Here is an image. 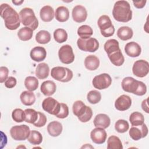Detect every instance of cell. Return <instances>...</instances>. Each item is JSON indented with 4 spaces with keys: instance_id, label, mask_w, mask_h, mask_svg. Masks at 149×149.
Wrapping results in <instances>:
<instances>
[{
    "instance_id": "277c9868",
    "label": "cell",
    "mask_w": 149,
    "mask_h": 149,
    "mask_svg": "<svg viewBox=\"0 0 149 149\" xmlns=\"http://www.w3.org/2000/svg\"><path fill=\"white\" fill-rule=\"evenodd\" d=\"M21 23L33 31L38 26V20L33 10L30 8H23L19 13Z\"/></svg>"
},
{
    "instance_id": "f1b7e54d",
    "label": "cell",
    "mask_w": 149,
    "mask_h": 149,
    "mask_svg": "<svg viewBox=\"0 0 149 149\" xmlns=\"http://www.w3.org/2000/svg\"><path fill=\"white\" fill-rule=\"evenodd\" d=\"M133 35V30L128 26H122L117 31L118 37L123 41H126L132 38Z\"/></svg>"
},
{
    "instance_id": "74e56055",
    "label": "cell",
    "mask_w": 149,
    "mask_h": 149,
    "mask_svg": "<svg viewBox=\"0 0 149 149\" xmlns=\"http://www.w3.org/2000/svg\"><path fill=\"white\" fill-rule=\"evenodd\" d=\"M54 38L56 42L62 43L67 40L68 33L63 29H57L54 32Z\"/></svg>"
},
{
    "instance_id": "4dcf8cb0",
    "label": "cell",
    "mask_w": 149,
    "mask_h": 149,
    "mask_svg": "<svg viewBox=\"0 0 149 149\" xmlns=\"http://www.w3.org/2000/svg\"><path fill=\"white\" fill-rule=\"evenodd\" d=\"M33 34V30L27 27L21 28L17 32V36L19 38L23 41H26L31 39Z\"/></svg>"
},
{
    "instance_id": "603a6c76",
    "label": "cell",
    "mask_w": 149,
    "mask_h": 149,
    "mask_svg": "<svg viewBox=\"0 0 149 149\" xmlns=\"http://www.w3.org/2000/svg\"><path fill=\"white\" fill-rule=\"evenodd\" d=\"M62 125L58 121H52L47 126V131L49 134L52 137L59 136L62 132Z\"/></svg>"
},
{
    "instance_id": "e575fe53",
    "label": "cell",
    "mask_w": 149,
    "mask_h": 149,
    "mask_svg": "<svg viewBox=\"0 0 149 149\" xmlns=\"http://www.w3.org/2000/svg\"><path fill=\"white\" fill-rule=\"evenodd\" d=\"M24 83L26 88L30 91L36 90L38 87V79L34 76H27L26 77Z\"/></svg>"
},
{
    "instance_id": "836d02e7",
    "label": "cell",
    "mask_w": 149,
    "mask_h": 149,
    "mask_svg": "<svg viewBox=\"0 0 149 149\" xmlns=\"http://www.w3.org/2000/svg\"><path fill=\"white\" fill-rule=\"evenodd\" d=\"M93 34L92 28L88 25H82L77 29V34L80 38L85 39L91 37Z\"/></svg>"
},
{
    "instance_id": "8fae6325",
    "label": "cell",
    "mask_w": 149,
    "mask_h": 149,
    "mask_svg": "<svg viewBox=\"0 0 149 149\" xmlns=\"http://www.w3.org/2000/svg\"><path fill=\"white\" fill-rule=\"evenodd\" d=\"M134 75L139 77H144L149 72V63L147 61L143 59L136 61L132 68Z\"/></svg>"
},
{
    "instance_id": "5bb4252c",
    "label": "cell",
    "mask_w": 149,
    "mask_h": 149,
    "mask_svg": "<svg viewBox=\"0 0 149 149\" xmlns=\"http://www.w3.org/2000/svg\"><path fill=\"white\" fill-rule=\"evenodd\" d=\"M72 15L74 22L77 23H82L87 19V12L83 6L78 5L73 8Z\"/></svg>"
},
{
    "instance_id": "ab89813d",
    "label": "cell",
    "mask_w": 149,
    "mask_h": 149,
    "mask_svg": "<svg viewBox=\"0 0 149 149\" xmlns=\"http://www.w3.org/2000/svg\"><path fill=\"white\" fill-rule=\"evenodd\" d=\"M104 48L107 54L115 49L120 48L119 42L115 39H109L107 40L104 44Z\"/></svg>"
},
{
    "instance_id": "4316f807",
    "label": "cell",
    "mask_w": 149,
    "mask_h": 149,
    "mask_svg": "<svg viewBox=\"0 0 149 149\" xmlns=\"http://www.w3.org/2000/svg\"><path fill=\"white\" fill-rule=\"evenodd\" d=\"M49 73L48 65L44 62L39 63L36 67V76L39 79H45L48 77Z\"/></svg>"
},
{
    "instance_id": "ffe728a7",
    "label": "cell",
    "mask_w": 149,
    "mask_h": 149,
    "mask_svg": "<svg viewBox=\"0 0 149 149\" xmlns=\"http://www.w3.org/2000/svg\"><path fill=\"white\" fill-rule=\"evenodd\" d=\"M93 123L96 127H101L105 129L110 125L111 119L107 115L99 113L95 116Z\"/></svg>"
},
{
    "instance_id": "60d3db41",
    "label": "cell",
    "mask_w": 149,
    "mask_h": 149,
    "mask_svg": "<svg viewBox=\"0 0 149 149\" xmlns=\"http://www.w3.org/2000/svg\"><path fill=\"white\" fill-rule=\"evenodd\" d=\"M129 128V125L127 121L124 119L118 120L115 124V130L120 133H123L128 130Z\"/></svg>"
},
{
    "instance_id": "7c38bea8",
    "label": "cell",
    "mask_w": 149,
    "mask_h": 149,
    "mask_svg": "<svg viewBox=\"0 0 149 149\" xmlns=\"http://www.w3.org/2000/svg\"><path fill=\"white\" fill-rule=\"evenodd\" d=\"M61 103L52 97H48L44 99L42 102L43 109L48 113L56 115L59 111Z\"/></svg>"
},
{
    "instance_id": "f35d334b",
    "label": "cell",
    "mask_w": 149,
    "mask_h": 149,
    "mask_svg": "<svg viewBox=\"0 0 149 149\" xmlns=\"http://www.w3.org/2000/svg\"><path fill=\"white\" fill-rule=\"evenodd\" d=\"M87 99L91 104H97L101 100V93L97 90H91L87 95Z\"/></svg>"
},
{
    "instance_id": "1f68e13d",
    "label": "cell",
    "mask_w": 149,
    "mask_h": 149,
    "mask_svg": "<svg viewBox=\"0 0 149 149\" xmlns=\"http://www.w3.org/2000/svg\"><path fill=\"white\" fill-rule=\"evenodd\" d=\"M108 149H122L123 146L120 139L116 136L109 137L107 140Z\"/></svg>"
},
{
    "instance_id": "8992f818",
    "label": "cell",
    "mask_w": 149,
    "mask_h": 149,
    "mask_svg": "<svg viewBox=\"0 0 149 149\" xmlns=\"http://www.w3.org/2000/svg\"><path fill=\"white\" fill-rule=\"evenodd\" d=\"M51 76L57 81L68 82L72 80L73 74L72 71L69 68L62 66H56L51 69Z\"/></svg>"
},
{
    "instance_id": "7402d4cb",
    "label": "cell",
    "mask_w": 149,
    "mask_h": 149,
    "mask_svg": "<svg viewBox=\"0 0 149 149\" xmlns=\"http://www.w3.org/2000/svg\"><path fill=\"white\" fill-rule=\"evenodd\" d=\"M40 16L42 21L49 22L54 19L55 16L54 9L49 5H45L41 9Z\"/></svg>"
},
{
    "instance_id": "7a4b0ae2",
    "label": "cell",
    "mask_w": 149,
    "mask_h": 149,
    "mask_svg": "<svg viewBox=\"0 0 149 149\" xmlns=\"http://www.w3.org/2000/svg\"><path fill=\"white\" fill-rule=\"evenodd\" d=\"M113 18L119 22H128L132 18V11L129 3L126 1H118L112 10Z\"/></svg>"
},
{
    "instance_id": "ac0fdd59",
    "label": "cell",
    "mask_w": 149,
    "mask_h": 149,
    "mask_svg": "<svg viewBox=\"0 0 149 149\" xmlns=\"http://www.w3.org/2000/svg\"><path fill=\"white\" fill-rule=\"evenodd\" d=\"M30 56L33 61L38 62H41L45 59L47 56V51L42 47H35L31 50Z\"/></svg>"
},
{
    "instance_id": "bcb514c9",
    "label": "cell",
    "mask_w": 149,
    "mask_h": 149,
    "mask_svg": "<svg viewBox=\"0 0 149 149\" xmlns=\"http://www.w3.org/2000/svg\"><path fill=\"white\" fill-rule=\"evenodd\" d=\"M9 70L5 66H1L0 68V83H2L8 79Z\"/></svg>"
},
{
    "instance_id": "f907efd6",
    "label": "cell",
    "mask_w": 149,
    "mask_h": 149,
    "mask_svg": "<svg viewBox=\"0 0 149 149\" xmlns=\"http://www.w3.org/2000/svg\"><path fill=\"white\" fill-rule=\"evenodd\" d=\"M12 2L15 5H20L24 2V1H12Z\"/></svg>"
},
{
    "instance_id": "83f0119b",
    "label": "cell",
    "mask_w": 149,
    "mask_h": 149,
    "mask_svg": "<svg viewBox=\"0 0 149 149\" xmlns=\"http://www.w3.org/2000/svg\"><path fill=\"white\" fill-rule=\"evenodd\" d=\"M88 106H86L84 103L80 100L75 101L72 107V110L73 114L79 119L85 113Z\"/></svg>"
},
{
    "instance_id": "484cf974",
    "label": "cell",
    "mask_w": 149,
    "mask_h": 149,
    "mask_svg": "<svg viewBox=\"0 0 149 149\" xmlns=\"http://www.w3.org/2000/svg\"><path fill=\"white\" fill-rule=\"evenodd\" d=\"M20 98L22 103L26 106L32 105L36 101L34 94L29 90L23 91L20 95Z\"/></svg>"
},
{
    "instance_id": "8d00e7d4",
    "label": "cell",
    "mask_w": 149,
    "mask_h": 149,
    "mask_svg": "<svg viewBox=\"0 0 149 149\" xmlns=\"http://www.w3.org/2000/svg\"><path fill=\"white\" fill-rule=\"evenodd\" d=\"M24 112L26 115L25 122L33 124L37 121L38 116V113L36 110L31 108H28L24 110Z\"/></svg>"
},
{
    "instance_id": "ee69618b",
    "label": "cell",
    "mask_w": 149,
    "mask_h": 149,
    "mask_svg": "<svg viewBox=\"0 0 149 149\" xmlns=\"http://www.w3.org/2000/svg\"><path fill=\"white\" fill-rule=\"evenodd\" d=\"M38 116L37 121L33 123L34 126L37 127H41L44 126L47 122V119L46 116L45 115L44 113L41 112H38Z\"/></svg>"
},
{
    "instance_id": "4fadbf2b",
    "label": "cell",
    "mask_w": 149,
    "mask_h": 149,
    "mask_svg": "<svg viewBox=\"0 0 149 149\" xmlns=\"http://www.w3.org/2000/svg\"><path fill=\"white\" fill-rule=\"evenodd\" d=\"M129 136L134 140L137 141L146 137L148 134V127L143 123L137 126H132L129 130Z\"/></svg>"
},
{
    "instance_id": "3957f363",
    "label": "cell",
    "mask_w": 149,
    "mask_h": 149,
    "mask_svg": "<svg viewBox=\"0 0 149 149\" xmlns=\"http://www.w3.org/2000/svg\"><path fill=\"white\" fill-rule=\"evenodd\" d=\"M122 89L127 93L142 96L147 92L146 85L142 81L137 80L132 77H126L122 81Z\"/></svg>"
},
{
    "instance_id": "f6af8a7d",
    "label": "cell",
    "mask_w": 149,
    "mask_h": 149,
    "mask_svg": "<svg viewBox=\"0 0 149 149\" xmlns=\"http://www.w3.org/2000/svg\"><path fill=\"white\" fill-rule=\"evenodd\" d=\"M93 116V111L91 109V108L90 107H87V108L85 112V113L83 114V115L80 117L79 120L83 123L85 122H87L88 121H89Z\"/></svg>"
},
{
    "instance_id": "f546056e",
    "label": "cell",
    "mask_w": 149,
    "mask_h": 149,
    "mask_svg": "<svg viewBox=\"0 0 149 149\" xmlns=\"http://www.w3.org/2000/svg\"><path fill=\"white\" fill-rule=\"evenodd\" d=\"M129 121L132 126H137L144 123V118L141 113L139 112H133L130 115Z\"/></svg>"
},
{
    "instance_id": "d6a6232c",
    "label": "cell",
    "mask_w": 149,
    "mask_h": 149,
    "mask_svg": "<svg viewBox=\"0 0 149 149\" xmlns=\"http://www.w3.org/2000/svg\"><path fill=\"white\" fill-rule=\"evenodd\" d=\"M36 40L41 44H47L51 40V34L47 30H40L36 35Z\"/></svg>"
},
{
    "instance_id": "d590c367",
    "label": "cell",
    "mask_w": 149,
    "mask_h": 149,
    "mask_svg": "<svg viewBox=\"0 0 149 149\" xmlns=\"http://www.w3.org/2000/svg\"><path fill=\"white\" fill-rule=\"evenodd\" d=\"M28 141L33 145H39L42 141V136L37 130H31L27 138Z\"/></svg>"
},
{
    "instance_id": "30bf717a",
    "label": "cell",
    "mask_w": 149,
    "mask_h": 149,
    "mask_svg": "<svg viewBox=\"0 0 149 149\" xmlns=\"http://www.w3.org/2000/svg\"><path fill=\"white\" fill-rule=\"evenodd\" d=\"M93 86L98 90H104L109 87L112 83V79L108 73H101L95 76L93 79Z\"/></svg>"
},
{
    "instance_id": "d6986e66",
    "label": "cell",
    "mask_w": 149,
    "mask_h": 149,
    "mask_svg": "<svg viewBox=\"0 0 149 149\" xmlns=\"http://www.w3.org/2000/svg\"><path fill=\"white\" fill-rule=\"evenodd\" d=\"M112 64L116 66H120L125 62L124 56L120 48L115 49L107 54Z\"/></svg>"
},
{
    "instance_id": "2e32d148",
    "label": "cell",
    "mask_w": 149,
    "mask_h": 149,
    "mask_svg": "<svg viewBox=\"0 0 149 149\" xmlns=\"http://www.w3.org/2000/svg\"><path fill=\"white\" fill-rule=\"evenodd\" d=\"M132 105L131 98L125 94L119 96L115 102V108L120 111L127 110Z\"/></svg>"
},
{
    "instance_id": "5b68a950",
    "label": "cell",
    "mask_w": 149,
    "mask_h": 149,
    "mask_svg": "<svg viewBox=\"0 0 149 149\" xmlns=\"http://www.w3.org/2000/svg\"><path fill=\"white\" fill-rule=\"evenodd\" d=\"M97 24L101 34L104 37H109L113 35L115 28L108 16L105 15L101 16L98 20Z\"/></svg>"
},
{
    "instance_id": "7bdbcfd3",
    "label": "cell",
    "mask_w": 149,
    "mask_h": 149,
    "mask_svg": "<svg viewBox=\"0 0 149 149\" xmlns=\"http://www.w3.org/2000/svg\"><path fill=\"white\" fill-rule=\"evenodd\" d=\"M69 115V108L68 105L64 103H61V107L59 112L55 115L60 119H64Z\"/></svg>"
},
{
    "instance_id": "9c48e42d",
    "label": "cell",
    "mask_w": 149,
    "mask_h": 149,
    "mask_svg": "<svg viewBox=\"0 0 149 149\" xmlns=\"http://www.w3.org/2000/svg\"><path fill=\"white\" fill-rule=\"evenodd\" d=\"M58 56L61 62L65 64L72 63L74 60V55L73 49L72 47L68 44L63 45L59 48Z\"/></svg>"
},
{
    "instance_id": "6da1fadb",
    "label": "cell",
    "mask_w": 149,
    "mask_h": 149,
    "mask_svg": "<svg viewBox=\"0 0 149 149\" xmlns=\"http://www.w3.org/2000/svg\"><path fill=\"white\" fill-rule=\"evenodd\" d=\"M0 15L8 30H15L20 26L21 22L19 15L8 3L1 5Z\"/></svg>"
},
{
    "instance_id": "681fc988",
    "label": "cell",
    "mask_w": 149,
    "mask_h": 149,
    "mask_svg": "<svg viewBox=\"0 0 149 149\" xmlns=\"http://www.w3.org/2000/svg\"><path fill=\"white\" fill-rule=\"evenodd\" d=\"M148 98L145 99L144 100H143L141 102V108L143 109V111H144V112H146V113H149V110H148Z\"/></svg>"
},
{
    "instance_id": "b9f144b4",
    "label": "cell",
    "mask_w": 149,
    "mask_h": 149,
    "mask_svg": "<svg viewBox=\"0 0 149 149\" xmlns=\"http://www.w3.org/2000/svg\"><path fill=\"white\" fill-rule=\"evenodd\" d=\"M25 112L24 111L20 108L15 109L12 113V118L14 121L17 123H20L25 120Z\"/></svg>"
},
{
    "instance_id": "cb8c5ba5",
    "label": "cell",
    "mask_w": 149,
    "mask_h": 149,
    "mask_svg": "<svg viewBox=\"0 0 149 149\" xmlns=\"http://www.w3.org/2000/svg\"><path fill=\"white\" fill-rule=\"evenodd\" d=\"M84 65L87 69L95 70L100 66V60L95 55H88L84 59Z\"/></svg>"
},
{
    "instance_id": "9a60e30c",
    "label": "cell",
    "mask_w": 149,
    "mask_h": 149,
    "mask_svg": "<svg viewBox=\"0 0 149 149\" xmlns=\"http://www.w3.org/2000/svg\"><path fill=\"white\" fill-rule=\"evenodd\" d=\"M107 136L106 131L104 129L101 127H95L90 133L91 139L93 143L97 144L104 143L106 140Z\"/></svg>"
},
{
    "instance_id": "7dc6e473",
    "label": "cell",
    "mask_w": 149,
    "mask_h": 149,
    "mask_svg": "<svg viewBox=\"0 0 149 149\" xmlns=\"http://www.w3.org/2000/svg\"><path fill=\"white\" fill-rule=\"evenodd\" d=\"M16 83L17 80L16 78L12 76H10L8 77V79L5 81V86L8 88H12L16 85Z\"/></svg>"
},
{
    "instance_id": "d4e9b609",
    "label": "cell",
    "mask_w": 149,
    "mask_h": 149,
    "mask_svg": "<svg viewBox=\"0 0 149 149\" xmlns=\"http://www.w3.org/2000/svg\"><path fill=\"white\" fill-rule=\"evenodd\" d=\"M55 16L56 19L59 22H66L69 18V11L64 6H59L55 10Z\"/></svg>"
},
{
    "instance_id": "c3c4849f",
    "label": "cell",
    "mask_w": 149,
    "mask_h": 149,
    "mask_svg": "<svg viewBox=\"0 0 149 149\" xmlns=\"http://www.w3.org/2000/svg\"><path fill=\"white\" fill-rule=\"evenodd\" d=\"M147 1H133L134 6L137 9H141L144 7Z\"/></svg>"
},
{
    "instance_id": "52a82bcc",
    "label": "cell",
    "mask_w": 149,
    "mask_h": 149,
    "mask_svg": "<svg viewBox=\"0 0 149 149\" xmlns=\"http://www.w3.org/2000/svg\"><path fill=\"white\" fill-rule=\"evenodd\" d=\"M30 132V127L27 125H21L13 126L10 130V134L15 140L23 141L29 137Z\"/></svg>"
},
{
    "instance_id": "e0dca14e",
    "label": "cell",
    "mask_w": 149,
    "mask_h": 149,
    "mask_svg": "<svg viewBox=\"0 0 149 149\" xmlns=\"http://www.w3.org/2000/svg\"><path fill=\"white\" fill-rule=\"evenodd\" d=\"M126 54L130 57L135 58L139 56L141 52V47L136 42L132 41L127 43L125 47Z\"/></svg>"
},
{
    "instance_id": "44dd1931",
    "label": "cell",
    "mask_w": 149,
    "mask_h": 149,
    "mask_svg": "<svg viewBox=\"0 0 149 149\" xmlns=\"http://www.w3.org/2000/svg\"><path fill=\"white\" fill-rule=\"evenodd\" d=\"M56 86L55 83L51 80H47L44 81L40 87L41 93L46 96L52 95L56 91Z\"/></svg>"
},
{
    "instance_id": "ba28073f",
    "label": "cell",
    "mask_w": 149,
    "mask_h": 149,
    "mask_svg": "<svg viewBox=\"0 0 149 149\" xmlns=\"http://www.w3.org/2000/svg\"><path fill=\"white\" fill-rule=\"evenodd\" d=\"M78 48L85 52H94L99 48V42L97 39L93 37L88 38H79L77 41Z\"/></svg>"
}]
</instances>
